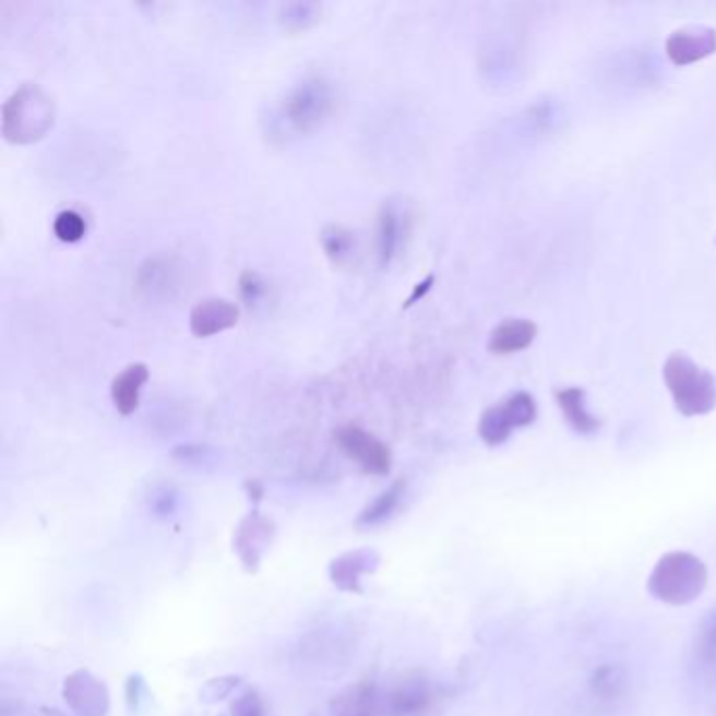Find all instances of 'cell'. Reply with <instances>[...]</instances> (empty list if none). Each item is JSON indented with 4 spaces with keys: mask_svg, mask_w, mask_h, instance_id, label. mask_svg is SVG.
<instances>
[{
    "mask_svg": "<svg viewBox=\"0 0 716 716\" xmlns=\"http://www.w3.org/2000/svg\"><path fill=\"white\" fill-rule=\"evenodd\" d=\"M63 700L76 716H108L110 713V691L86 668L65 677Z\"/></svg>",
    "mask_w": 716,
    "mask_h": 716,
    "instance_id": "cell-8",
    "label": "cell"
},
{
    "mask_svg": "<svg viewBox=\"0 0 716 716\" xmlns=\"http://www.w3.org/2000/svg\"><path fill=\"white\" fill-rule=\"evenodd\" d=\"M183 284V267L175 256L156 254L139 265L135 290L147 301L172 299Z\"/></svg>",
    "mask_w": 716,
    "mask_h": 716,
    "instance_id": "cell-7",
    "label": "cell"
},
{
    "mask_svg": "<svg viewBox=\"0 0 716 716\" xmlns=\"http://www.w3.org/2000/svg\"><path fill=\"white\" fill-rule=\"evenodd\" d=\"M715 51L716 32L704 26L677 29L666 40V56L670 57V61L677 65L695 63L704 57L713 56Z\"/></svg>",
    "mask_w": 716,
    "mask_h": 716,
    "instance_id": "cell-13",
    "label": "cell"
},
{
    "mask_svg": "<svg viewBox=\"0 0 716 716\" xmlns=\"http://www.w3.org/2000/svg\"><path fill=\"white\" fill-rule=\"evenodd\" d=\"M274 534H276V525L259 511H252L238 525L234 536V551L238 552L242 565L249 572L259 570L263 554L274 540Z\"/></svg>",
    "mask_w": 716,
    "mask_h": 716,
    "instance_id": "cell-10",
    "label": "cell"
},
{
    "mask_svg": "<svg viewBox=\"0 0 716 716\" xmlns=\"http://www.w3.org/2000/svg\"><path fill=\"white\" fill-rule=\"evenodd\" d=\"M336 108V93L329 79L307 76L295 84L282 99L272 120L277 138H303L318 131Z\"/></svg>",
    "mask_w": 716,
    "mask_h": 716,
    "instance_id": "cell-1",
    "label": "cell"
},
{
    "mask_svg": "<svg viewBox=\"0 0 716 716\" xmlns=\"http://www.w3.org/2000/svg\"><path fill=\"white\" fill-rule=\"evenodd\" d=\"M240 322V307L227 299H204L190 311V331L198 338H211L220 332L236 329Z\"/></svg>",
    "mask_w": 716,
    "mask_h": 716,
    "instance_id": "cell-12",
    "label": "cell"
},
{
    "mask_svg": "<svg viewBox=\"0 0 716 716\" xmlns=\"http://www.w3.org/2000/svg\"><path fill=\"white\" fill-rule=\"evenodd\" d=\"M536 334H538V329L529 320H520V318L504 320L490 334L488 347L497 356H509V354H515V351H522L525 347H529L534 343Z\"/></svg>",
    "mask_w": 716,
    "mask_h": 716,
    "instance_id": "cell-16",
    "label": "cell"
},
{
    "mask_svg": "<svg viewBox=\"0 0 716 716\" xmlns=\"http://www.w3.org/2000/svg\"><path fill=\"white\" fill-rule=\"evenodd\" d=\"M664 381L675 406L683 416L713 413L716 406L715 377L700 368L688 354H672L664 363Z\"/></svg>",
    "mask_w": 716,
    "mask_h": 716,
    "instance_id": "cell-4",
    "label": "cell"
},
{
    "mask_svg": "<svg viewBox=\"0 0 716 716\" xmlns=\"http://www.w3.org/2000/svg\"><path fill=\"white\" fill-rule=\"evenodd\" d=\"M240 685V677H219V679H211L202 691V702L206 704H215V702H220L225 697H229L236 688Z\"/></svg>",
    "mask_w": 716,
    "mask_h": 716,
    "instance_id": "cell-27",
    "label": "cell"
},
{
    "mask_svg": "<svg viewBox=\"0 0 716 716\" xmlns=\"http://www.w3.org/2000/svg\"><path fill=\"white\" fill-rule=\"evenodd\" d=\"M438 702V689L431 679L414 675L399 681L383 697V713L389 716H427Z\"/></svg>",
    "mask_w": 716,
    "mask_h": 716,
    "instance_id": "cell-9",
    "label": "cell"
},
{
    "mask_svg": "<svg viewBox=\"0 0 716 716\" xmlns=\"http://www.w3.org/2000/svg\"><path fill=\"white\" fill-rule=\"evenodd\" d=\"M181 506V494L172 486H158L150 494V511L158 520L172 517Z\"/></svg>",
    "mask_w": 716,
    "mask_h": 716,
    "instance_id": "cell-25",
    "label": "cell"
},
{
    "mask_svg": "<svg viewBox=\"0 0 716 716\" xmlns=\"http://www.w3.org/2000/svg\"><path fill=\"white\" fill-rule=\"evenodd\" d=\"M557 404H559L561 413L565 416L568 425L580 435H590V433L599 431L601 422H599L597 416L588 413L584 389L570 386V389L557 391Z\"/></svg>",
    "mask_w": 716,
    "mask_h": 716,
    "instance_id": "cell-17",
    "label": "cell"
},
{
    "mask_svg": "<svg viewBox=\"0 0 716 716\" xmlns=\"http://www.w3.org/2000/svg\"><path fill=\"white\" fill-rule=\"evenodd\" d=\"M693 652L702 664H716V607L706 611V616L700 620Z\"/></svg>",
    "mask_w": 716,
    "mask_h": 716,
    "instance_id": "cell-23",
    "label": "cell"
},
{
    "mask_svg": "<svg viewBox=\"0 0 716 716\" xmlns=\"http://www.w3.org/2000/svg\"><path fill=\"white\" fill-rule=\"evenodd\" d=\"M334 441L351 461L358 463L361 470L379 477L389 475L393 465L391 450L386 443L368 433L366 429L356 425H345L334 431Z\"/></svg>",
    "mask_w": 716,
    "mask_h": 716,
    "instance_id": "cell-6",
    "label": "cell"
},
{
    "mask_svg": "<svg viewBox=\"0 0 716 716\" xmlns=\"http://www.w3.org/2000/svg\"><path fill=\"white\" fill-rule=\"evenodd\" d=\"M381 565V554L370 547L356 549V551L343 552L341 557L332 559L329 574H331L332 584L343 590V593H356L359 595L361 588V578L370 576L379 570Z\"/></svg>",
    "mask_w": 716,
    "mask_h": 716,
    "instance_id": "cell-11",
    "label": "cell"
},
{
    "mask_svg": "<svg viewBox=\"0 0 716 716\" xmlns=\"http://www.w3.org/2000/svg\"><path fill=\"white\" fill-rule=\"evenodd\" d=\"M536 416V399L525 391H517L481 414L477 433L488 445H500L511 438L515 429L532 425Z\"/></svg>",
    "mask_w": 716,
    "mask_h": 716,
    "instance_id": "cell-5",
    "label": "cell"
},
{
    "mask_svg": "<svg viewBox=\"0 0 716 716\" xmlns=\"http://www.w3.org/2000/svg\"><path fill=\"white\" fill-rule=\"evenodd\" d=\"M383 713V697L370 681H359L356 685L334 695L331 716H379Z\"/></svg>",
    "mask_w": 716,
    "mask_h": 716,
    "instance_id": "cell-14",
    "label": "cell"
},
{
    "mask_svg": "<svg viewBox=\"0 0 716 716\" xmlns=\"http://www.w3.org/2000/svg\"><path fill=\"white\" fill-rule=\"evenodd\" d=\"M402 236H404L402 213L393 202H389L381 208L379 225H377V252L383 267L391 265V261L397 256L402 247Z\"/></svg>",
    "mask_w": 716,
    "mask_h": 716,
    "instance_id": "cell-18",
    "label": "cell"
},
{
    "mask_svg": "<svg viewBox=\"0 0 716 716\" xmlns=\"http://www.w3.org/2000/svg\"><path fill=\"white\" fill-rule=\"evenodd\" d=\"M404 497H406V481L404 479L393 481L385 492H381L359 513L358 524L363 527L385 524L386 520H391L393 513L399 509Z\"/></svg>",
    "mask_w": 716,
    "mask_h": 716,
    "instance_id": "cell-20",
    "label": "cell"
},
{
    "mask_svg": "<svg viewBox=\"0 0 716 716\" xmlns=\"http://www.w3.org/2000/svg\"><path fill=\"white\" fill-rule=\"evenodd\" d=\"M708 586L706 563L688 551H672L661 554L654 565L647 590L654 599L672 607L693 604Z\"/></svg>",
    "mask_w": 716,
    "mask_h": 716,
    "instance_id": "cell-2",
    "label": "cell"
},
{
    "mask_svg": "<svg viewBox=\"0 0 716 716\" xmlns=\"http://www.w3.org/2000/svg\"><path fill=\"white\" fill-rule=\"evenodd\" d=\"M211 456V450L200 443H183L172 450V458L183 465H204Z\"/></svg>",
    "mask_w": 716,
    "mask_h": 716,
    "instance_id": "cell-29",
    "label": "cell"
},
{
    "mask_svg": "<svg viewBox=\"0 0 716 716\" xmlns=\"http://www.w3.org/2000/svg\"><path fill=\"white\" fill-rule=\"evenodd\" d=\"M433 282H435V277L429 276L425 277L420 284H416V288H414L413 295L408 297V301H406L404 307H413L414 303H418V299H422V297H425V295L431 290Z\"/></svg>",
    "mask_w": 716,
    "mask_h": 716,
    "instance_id": "cell-31",
    "label": "cell"
},
{
    "mask_svg": "<svg viewBox=\"0 0 716 716\" xmlns=\"http://www.w3.org/2000/svg\"><path fill=\"white\" fill-rule=\"evenodd\" d=\"M629 688V677L626 670L620 664H601L588 681L590 695L599 704H613L618 702Z\"/></svg>",
    "mask_w": 716,
    "mask_h": 716,
    "instance_id": "cell-19",
    "label": "cell"
},
{
    "mask_svg": "<svg viewBox=\"0 0 716 716\" xmlns=\"http://www.w3.org/2000/svg\"><path fill=\"white\" fill-rule=\"evenodd\" d=\"M231 716H265V704L254 689H244L231 704Z\"/></svg>",
    "mask_w": 716,
    "mask_h": 716,
    "instance_id": "cell-28",
    "label": "cell"
},
{
    "mask_svg": "<svg viewBox=\"0 0 716 716\" xmlns=\"http://www.w3.org/2000/svg\"><path fill=\"white\" fill-rule=\"evenodd\" d=\"M53 124V97L38 84H22L2 104V138L13 145H29L47 138Z\"/></svg>",
    "mask_w": 716,
    "mask_h": 716,
    "instance_id": "cell-3",
    "label": "cell"
},
{
    "mask_svg": "<svg viewBox=\"0 0 716 716\" xmlns=\"http://www.w3.org/2000/svg\"><path fill=\"white\" fill-rule=\"evenodd\" d=\"M247 488H249L250 500H254V502H259V500H261V497H263V488H261V486H256V484H249Z\"/></svg>",
    "mask_w": 716,
    "mask_h": 716,
    "instance_id": "cell-32",
    "label": "cell"
},
{
    "mask_svg": "<svg viewBox=\"0 0 716 716\" xmlns=\"http://www.w3.org/2000/svg\"><path fill=\"white\" fill-rule=\"evenodd\" d=\"M320 244L326 259L336 267L347 265L358 250L356 234L343 225H326L320 234Z\"/></svg>",
    "mask_w": 716,
    "mask_h": 716,
    "instance_id": "cell-21",
    "label": "cell"
},
{
    "mask_svg": "<svg viewBox=\"0 0 716 716\" xmlns=\"http://www.w3.org/2000/svg\"><path fill=\"white\" fill-rule=\"evenodd\" d=\"M320 15L318 2H288L279 9V24L288 32H305L320 22Z\"/></svg>",
    "mask_w": 716,
    "mask_h": 716,
    "instance_id": "cell-22",
    "label": "cell"
},
{
    "mask_svg": "<svg viewBox=\"0 0 716 716\" xmlns=\"http://www.w3.org/2000/svg\"><path fill=\"white\" fill-rule=\"evenodd\" d=\"M240 297L249 307H256L270 297V282L261 276L259 272H244L240 276Z\"/></svg>",
    "mask_w": 716,
    "mask_h": 716,
    "instance_id": "cell-26",
    "label": "cell"
},
{
    "mask_svg": "<svg viewBox=\"0 0 716 716\" xmlns=\"http://www.w3.org/2000/svg\"><path fill=\"white\" fill-rule=\"evenodd\" d=\"M147 693V688H145V681H143V677L141 675H131L129 677V681H127V706H129V711L135 715L138 713L139 708H141V704H143V695Z\"/></svg>",
    "mask_w": 716,
    "mask_h": 716,
    "instance_id": "cell-30",
    "label": "cell"
},
{
    "mask_svg": "<svg viewBox=\"0 0 716 716\" xmlns=\"http://www.w3.org/2000/svg\"><path fill=\"white\" fill-rule=\"evenodd\" d=\"M150 381V368L145 363H131L114 377L110 386L111 404L122 416L135 414L141 402V391Z\"/></svg>",
    "mask_w": 716,
    "mask_h": 716,
    "instance_id": "cell-15",
    "label": "cell"
},
{
    "mask_svg": "<svg viewBox=\"0 0 716 716\" xmlns=\"http://www.w3.org/2000/svg\"><path fill=\"white\" fill-rule=\"evenodd\" d=\"M53 231H56L57 240H61L65 244H76L83 240L84 234H86V223L81 213L63 211L53 220Z\"/></svg>",
    "mask_w": 716,
    "mask_h": 716,
    "instance_id": "cell-24",
    "label": "cell"
}]
</instances>
